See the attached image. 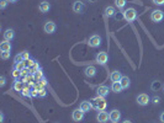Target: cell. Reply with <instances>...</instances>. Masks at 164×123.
I'll return each instance as SVG.
<instances>
[{"label":"cell","mask_w":164,"mask_h":123,"mask_svg":"<svg viewBox=\"0 0 164 123\" xmlns=\"http://www.w3.org/2000/svg\"><path fill=\"white\" fill-rule=\"evenodd\" d=\"M111 90H112L114 92L119 94V92H121L123 89H122V86H121L120 81H116V83H112V85H111Z\"/></svg>","instance_id":"7402d4cb"},{"label":"cell","mask_w":164,"mask_h":123,"mask_svg":"<svg viewBox=\"0 0 164 123\" xmlns=\"http://www.w3.org/2000/svg\"><path fill=\"white\" fill-rule=\"evenodd\" d=\"M14 62H15V63H21V62H24V58H22L21 53H20V54H17V55H15Z\"/></svg>","instance_id":"4dcf8cb0"},{"label":"cell","mask_w":164,"mask_h":123,"mask_svg":"<svg viewBox=\"0 0 164 123\" xmlns=\"http://www.w3.org/2000/svg\"><path fill=\"white\" fill-rule=\"evenodd\" d=\"M161 121L162 123H164V112H162V115H161Z\"/></svg>","instance_id":"60d3db41"},{"label":"cell","mask_w":164,"mask_h":123,"mask_svg":"<svg viewBox=\"0 0 164 123\" xmlns=\"http://www.w3.org/2000/svg\"><path fill=\"white\" fill-rule=\"evenodd\" d=\"M91 102H93V107H94L95 110H97V111H105V109H106V106H107L105 97H101V96L94 97V99L91 100Z\"/></svg>","instance_id":"6da1fadb"},{"label":"cell","mask_w":164,"mask_h":123,"mask_svg":"<svg viewBox=\"0 0 164 123\" xmlns=\"http://www.w3.org/2000/svg\"><path fill=\"white\" fill-rule=\"evenodd\" d=\"M36 83H38V84H41L42 86H46V85H47V79H46V78H42V79H41L40 81H36Z\"/></svg>","instance_id":"d590c367"},{"label":"cell","mask_w":164,"mask_h":123,"mask_svg":"<svg viewBox=\"0 0 164 123\" xmlns=\"http://www.w3.org/2000/svg\"><path fill=\"white\" fill-rule=\"evenodd\" d=\"M46 96H47V91H46V89H42V90L38 91V97H46Z\"/></svg>","instance_id":"d6a6232c"},{"label":"cell","mask_w":164,"mask_h":123,"mask_svg":"<svg viewBox=\"0 0 164 123\" xmlns=\"http://www.w3.org/2000/svg\"><path fill=\"white\" fill-rule=\"evenodd\" d=\"M38 69H41V68H40V65L37 64V62H36V63H35V64H33L31 68H28V70H30V74H35V73H36Z\"/></svg>","instance_id":"d4e9b609"},{"label":"cell","mask_w":164,"mask_h":123,"mask_svg":"<svg viewBox=\"0 0 164 123\" xmlns=\"http://www.w3.org/2000/svg\"><path fill=\"white\" fill-rule=\"evenodd\" d=\"M163 91H164V85H163Z\"/></svg>","instance_id":"ee69618b"},{"label":"cell","mask_w":164,"mask_h":123,"mask_svg":"<svg viewBox=\"0 0 164 123\" xmlns=\"http://www.w3.org/2000/svg\"><path fill=\"white\" fill-rule=\"evenodd\" d=\"M82 111L84 112H89L91 109H93V104L90 102V101H83L82 104H80V107H79Z\"/></svg>","instance_id":"ac0fdd59"},{"label":"cell","mask_w":164,"mask_h":123,"mask_svg":"<svg viewBox=\"0 0 164 123\" xmlns=\"http://www.w3.org/2000/svg\"><path fill=\"white\" fill-rule=\"evenodd\" d=\"M152 101H153V104H156V105H157V104H159V102H161V97H159V96H154V97L152 99Z\"/></svg>","instance_id":"8d00e7d4"},{"label":"cell","mask_w":164,"mask_h":123,"mask_svg":"<svg viewBox=\"0 0 164 123\" xmlns=\"http://www.w3.org/2000/svg\"><path fill=\"white\" fill-rule=\"evenodd\" d=\"M149 101H151V99H149V96L147 94H140L137 96V104L140 106H147L149 104Z\"/></svg>","instance_id":"8992f818"},{"label":"cell","mask_w":164,"mask_h":123,"mask_svg":"<svg viewBox=\"0 0 164 123\" xmlns=\"http://www.w3.org/2000/svg\"><path fill=\"white\" fill-rule=\"evenodd\" d=\"M14 37H15V32H14V30L9 28V30H6V31L4 32V41H11Z\"/></svg>","instance_id":"d6986e66"},{"label":"cell","mask_w":164,"mask_h":123,"mask_svg":"<svg viewBox=\"0 0 164 123\" xmlns=\"http://www.w3.org/2000/svg\"><path fill=\"white\" fill-rule=\"evenodd\" d=\"M84 111H82L80 109H77V110H74L73 111V113H72V118H73V121L74 122H80L83 121V118H84Z\"/></svg>","instance_id":"ba28073f"},{"label":"cell","mask_w":164,"mask_h":123,"mask_svg":"<svg viewBox=\"0 0 164 123\" xmlns=\"http://www.w3.org/2000/svg\"><path fill=\"white\" fill-rule=\"evenodd\" d=\"M96 95H97V96H101V97H106V96L109 95V88L105 86V85L97 86V89H96Z\"/></svg>","instance_id":"30bf717a"},{"label":"cell","mask_w":164,"mask_h":123,"mask_svg":"<svg viewBox=\"0 0 164 123\" xmlns=\"http://www.w3.org/2000/svg\"><path fill=\"white\" fill-rule=\"evenodd\" d=\"M109 55L106 52H99V54L96 55V63H99L100 65H105L107 63Z\"/></svg>","instance_id":"52a82bcc"},{"label":"cell","mask_w":164,"mask_h":123,"mask_svg":"<svg viewBox=\"0 0 164 123\" xmlns=\"http://www.w3.org/2000/svg\"><path fill=\"white\" fill-rule=\"evenodd\" d=\"M122 123H132V122H131V121H128V120H127V121H123V122H122Z\"/></svg>","instance_id":"b9f144b4"},{"label":"cell","mask_w":164,"mask_h":123,"mask_svg":"<svg viewBox=\"0 0 164 123\" xmlns=\"http://www.w3.org/2000/svg\"><path fill=\"white\" fill-rule=\"evenodd\" d=\"M0 51L1 52H11V43L9 41H2L0 43Z\"/></svg>","instance_id":"2e32d148"},{"label":"cell","mask_w":164,"mask_h":123,"mask_svg":"<svg viewBox=\"0 0 164 123\" xmlns=\"http://www.w3.org/2000/svg\"><path fill=\"white\" fill-rule=\"evenodd\" d=\"M12 76H14L15 79H20V78H21V72L17 70V69H14V70H12Z\"/></svg>","instance_id":"f546056e"},{"label":"cell","mask_w":164,"mask_h":123,"mask_svg":"<svg viewBox=\"0 0 164 123\" xmlns=\"http://www.w3.org/2000/svg\"><path fill=\"white\" fill-rule=\"evenodd\" d=\"M24 81H20V79H15V81H14V85H12V88H14V90L15 91H19V92H21L22 90H24Z\"/></svg>","instance_id":"4fadbf2b"},{"label":"cell","mask_w":164,"mask_h":123,"mask_svg":"<svg viewBox=\"0 0 164 123\" xmlns=\"http://www.w3.org/2000/svg\"><path fill=\"white\" fill-rule=\"evenodd\" d=\"M121 78H122V74H121V72H119V70H114V72L110 74V79H111V81H112V83L120 81V80H121Z\"/></svg>","instance_id":"7c38bea8"},{"label":"cell","mask_w":164,"mask_h":123,"mask_svg":"<svg viewBox=\"0 0 164 123\" xmlns=\"http://www.w3.org/2000/svg\"><path fill=\"white\" fill-rule=\"evenodd\" d=\"M38 96V90H36L35 88L31 90V97H37Z\"/></svg>","instance_id":"e575fe53"},{"label":"cell","mask_w":164,"mask_h":123,"mask_svg":"<svg viewBox=\"0 0 164 123\" xmlns=\"http://www.w3.org/2000/svg\"><path fill=\"white\" fill-rule=\"evenodd\" d=\"M164 18V12L162 10H153L151 14V20L153 22H161Z\"/></svg>","instance_id":"3957f363"},{"label":"cell","mask_w":164,"mask_h":123,"mask_svg":"<svg viewBox=\"0 0 164 123\" xmlns=\"http://www.w3.org/2000/svg\"><path fill=\"white\" fill-rule=\"evenodd\" d=\"M109 116H110V121L111 122H119L120 118H121V112L119 110H112L109 113Z\"/></svg>","instance_id":"8fae6325"},{"label":"cell","mask_w":164,"mask_h":123,"mask_svg":"<svg viewBox=\"0 0 164 123\" xmlns=\"http://www.w3.org/2000/svg\"><path fill=\"white\" fill-rule=\"evenodd\" d=\"M14 69H17V70L22 72V70L25 69V64H24V62H21V63H15V68H14Z\"/></svg>","instance_id":"83f0119b"},{"label":"cell","mask_w":164,"mask_h":123,"mask_svg":"<svg viewBox=\"0 0 164 123\" xmlns=\"http://www.w3.org/2000/svg\"><path fill=\"white\" fill-rule=\"evenodd\" d=\"M115 15H116V10H115L114 6H107V7L105 9V16L112 17V16H115Z\"/></svg>","instance_id":"44dd1931"},{"label":"cell","mask_w":164,"mask_h":123,"mask_svg":"<svg viewBox=\"0 0 164 123\" xmlns=\"http://www.w3.org/2000/svg\"><path fill=\"white\" fill-rule=\"evenodd\" d=\"M120 84H121L122 89H128L130 85H131V80H130L128 76H122L121 80H120Z\"/></svg>","instance_id":"ffe728a7"},{"label":"cell","mask_w":164,"mask_h":123,"mask_svg":"<svg viewBox=\"0 0 164 123\" xmlns=\"http://www.w3.org/2000/svg\"><path fill=\"white\" fill-rule=\"evenodd\" d=\"M32 75H33V78H35L36 81H40L42 78H45V76H43V72H42L41 69H38V70H37L35 74H32Z\"/></svg>","instance_id":"603a6c76"},{"label":"cell","mask_w":164,"mask_h":123,"mask_svg":"<svg viewBox=\"0 0 164 123\" xmlns=\"http://www.w3.org/2000/svg\"><path fill=\"white\" fill-rule=\"evenodd\" d=\"M21 55H22L24 60H26V59H30V53H28L27 51H24V52H21Z\"/></svg>","instance_id":"1f68e13d"},{"label":"cell","mask_w":164,"mask_h":123,"mask_svg":"<svg viewBox=\"0 0 164 123\" xmlns=\"http://www.w3.org/2000/svg\"><path fill=\"white\" fill-rule=\"evenodd\" d=\"M126 2L127 0H115V6L119 9H123L126 6Z\"/></svg>","instance_id":"cb8c5ba5"},{"label":"cell","mask_w":164,"mask_h":123,"mask_svg":"<svg viewBox=\"0 0 164 123\" xmlns=\"http://www.w3.org/2000/svg\"><path fill=\"white\" fill-rule=\"evenodd\" d=\"M38 9H40V11L41 12H48L50 11V9H51V4L48 2V1H42V2H40V6H38Z\"/></svg>","instance_id":"9a60e30c"},{"label":"cell","mask_w":164,"mask_h":123,"mask_svg":"<svg viewBox=\"0 0 164 123\" xmlns=\"http://www.w3.org/2000/svg\"><path fill=\"white\" fill-rule=\"evenodd\" d=\"M122 16H123V18H125L126 21L133 22V21L137 18V11H136L133 7H128V9H126V10L122 12Z\"/></svg>","instance_id":"7a4b0ae2"},{"label":"cell","mask_w":164,"mask_h":123,"mask_svg":"<svg viewBox=\"0 0 164 123\" xmlns=\"http://www.w3.org/2000/svg\"><path fill=\"white\" fill-rule=\"evenodd\" d=\"M10 55H11V52H1V53H0V57H1V59H4V60L9 59Z\"/></svg>","instance_id":"4316f807"},{"label":"cell","mask_w":164,"mask_h":123,"mask_svg":"<svg viewBox=\"0 0 164 123\" xmlns=\"http://www.w3.org/2000/svg\"><path fill=\"white\" fill-rule=\"evenodd\" d=\"M88 43H89V46H90V47L96 48V47H99V46L101 44V37H100L99 35H93V36L89 38Z\"/></svg>","instance_id":"277c9868"},{"label":"cell","mask_w":164,"mask_h":123,"mask_svg":"<svg viewBox=\"0 0 164 123\" xmlns=\"http://www.w3.org/2000/svg\"><path fill=\"white\" fill-rule=\"evenodd\" d=\"M5 83H6V78H5V76H1V78H0V86H4Z\"/></svg>","instance_id":"74e56055"},{"label":"cell","mask_w":164,"mask_h":123,"mask_svg":"<svg viewBox=\"0 0 164 123\" xmlns=\"http://www.w3.org/2000/svg\"><path fill=\"white\" fill-rule=\"evenodd\" d=\"M161 86H162V85H161V81H153V84H152V90L157 91V90H159Z\"/></svg>","instance_id":"f1b7e54d"},{"label":"cell","mask_w":164,"mask_h":123,"mask_svg":"<svg viewBox=\"0 0 164 123\" xmlns=\"http://www.w3.org/2000/svg\"><path fill=\"white\" fill-rule=\"evenodd\" d=\"M153 2H154L156 5H163L164 0H153Z\"/></svg>","instance_id":"f35d334b"},{"label":"cell","mask_w":164,"mask_h":123,"mask_svg":"<svg viewBox=\"0 0 164 123\" xmlns=\"http://www.w3.org/2000/svg\"><path fill=\"white\" fill-rule=\"evenodd\" d=\"M83 10H84V4H83L82 1H74V4H73V11L74 12H77V14H80Z\"/></svg>","instance_id":"5bb4252c"},{"label":"cell","mask_w":164,"mask_h":123,"mask_svg":"<svg viewBox=\"0 0 164 123\" xmlns=\"http://www.w3.org/2000/svg\"><path fill=\"white\" fill-rule=\"evenodd\" d=\"M96 120H97L99 123H106L110 120V116H109V113L106 111H100L97 113V116H96Z\"/></svg>","instance_id":"9c48e42d"},{"label":"cell","mask_w":164,"mask_h":123,"mask_svg":"<svg viewBox=\"0 0 164 123\" xmlns=\"http://www.w3.org/2000/svg\"><path fill=\"white\" fill-rule=\"evenodd\" d=\"M84 72H85V75H86V76H89V78H93V76H95V75H96V69H95V67H93V65L86 67Z\"/></svg>","instance_id":"e0dca14e"},{"label":"cell","mask_w":164,"mask_h":123,"mask_svg":"<svg viewBox=\"0 0 164 123\" xmlns=\"http://www.w3.org/2000/svg\"><path fill=\"white\" fill-rule=\"evenodd\" d=\"M35 63H36V62H35V60H32V59H26V60H24L25 68H31V67H32Z\"/></svg>","instance_id":"484cf974"},{"label":"cell","mask_w":164,"mask_h":123,"mask_svg":"<svg viewBox=\"0 0 164 123\" xmlns=\"http://www.w3.org/2000/svg\"><path fill=\"white\" fill-rule=\"evenodd\" d=\"M9 1H10V2H16L17 0H9Z\"/></svg>","instance_id":"7bdbcfd3"},{"label":"cell","mask_w":164,"mask_h":123,"mask_svg":"<svg viewBox=\"0 0 164 123\" xmlns=\"http://www.w3.org/2000/svg\"><path fill=\"white\" fill-rule=\"evenodd\" d=\"M0 122H4V113H0Z\"/></svg>","instance_id":"ab89813d"},{"label":"cell","mask_w":164,"mask_h":123,"mask_svg":"<svg viewBox=\"0 0 164 123\" xmlns=\"http://www.w3.org/2000/svg\"><path fill=\"white\" fill-rule=\"evenodd\" d=\"M56 28H57V26H56V23H54L53 21H47V22L45 23V26H43L45 32L48 33V35L54 33V32H56Z\"/></svg>","instance_id":"5b68a950"},{"label":"cell","mask_w":164,"mask_h":123,"mask_svg":"<svg viewBox=\"0 0 164 123\" xmlns=\"http://www.w3.org/2000/svg\"><path fill=\"white\" fill-rule=\"evenodd\" d=\"M112 123H117V122H112Z\"/></svg>","instance_id":"f6af8a7d"},{"label":"cell","mask_w":164,"mask_h":123,"mask_svg":"<svg viewBox=\"0 0 164 123\" xmlns=\"http://www.w3.org/2000/svg\"><path fill=\"white\" fill-rule=\"evenodd\" d=\"M9 2H10L9 0H0V7H1V9H5V7L7 6Z\"/></svg>","instance_id":"836d02e7"}]
</instances>
